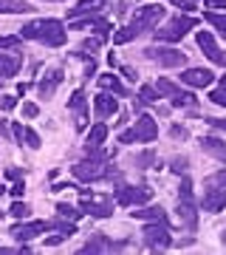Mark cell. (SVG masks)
Wrapping results in <instances>:
<instances>
[{
    "instance_id": "obj_1",
    "label": "cell",
    "mask_w": 226,
    "mask_h": 255,
    "mask_svg": "<svg viewBox=\"0 0 226 255\" xmlns=\"http://www.w3.org/2000/svg\"><path fill=\"white\" fill-rule=\"evenodd\" d=\"M20 37L23 40H37V43H45V46H63L65 40H68V31H65V26L60 23V20H31V23H26V26L20 28Z\"/></svg>"
},
{
    "instance_id": "obj_2",
    "label": "cell",
    "mask_w": 226,
    "mask_h": 255,
    "mask_svg": "<svg viewBox=\"0 0 226 255\" xmlns=\"http://www.w3.org/2000/svg\"><path fill=\"white\" fill-rule=\"evenodd\" d=\"M71 173L79 179V182H102V179H116V182H122V176L113 170V167H108V162H99V159H90V162H79L71 167Z\"/></svg>"
},
{
    "instance_id": "obj_3",
    "label": "cell",
    "mask_w": 226,
    "mask_h": 255,
    "mask_svg": "<svg viewBox=\"0 0 226 255\" xmlns=\"http://www.w3.org/2000/svg\"><path fill=\"white\" fill-rule=\"evenodd\" d=\"M195 26H198L195 17H172V20H167L164 26L155 28L153 37H155V43H178L181 37L187 34V31H192Z\"/></svg>"
},
{
    "instance_id": "obj_4",
    "label": "cell",
    "mask_w": 226,
    "mask_h": 255,
    "mask_svg": "<svg viewBox=\"0 0 226 255\" xmlns=\"http://www.w3.org/2000/svg\"><path fill=\"white\" fill-rule=\"evenodd\" d=\"M178 221L187 230L198 227V204H195V196H192V182L184 179L181 182V196H178Z\"/></svg>"
},
{
    "instance_id": "obj_5",
    "label": "cell",
    "mask_w": 226,
    "mask_h": 255,
    "mask_svg": "<svg viewBox=\"0 0 226 255\" xmlns=\"http://www.w3.org/2000/svg\"><path fill=\"white\" fill-rule=\"evenodd\" d=\"M164 20V6L161 3H147L142 9H136L133 20H130V28L136 34H145V31H153L158 28V23Z\"/></svg>"
},
{
    "instance_id": "obj_6",
    "label": "cell",
    "mask_w": 226,
    "mask_h": 255,
    "mask_svg": "<svg viewBox=\"0 0 226 255\" xmlns=\"http://www.w3.org/2000/svg\"><path fill=\"white\" fill-rule=\"evenodd\" d=\"M113 199L122 207H142V204H147V201L153 199V190L147 184H139V187H133V184H119L116 190H113Z\"/></svg>"
},
{
    "instance_id": "obj_7",
    "label": "cell",
    "mask_w": 226,
    "mask_h": 255,
    "mask_svg": "<svg viewBox=\"0 0 226 255\" xmlns=\"http://www.w3.org/2000/svg\"><path fill=\"white\" fill-rule=\"evenodd\" d=\"M147 60L158 63L161 68H178V65H187V54L178 51V48H170V46H150L145 48Z\"/></svg>"
},
{
    "instance_id": "obj_8",
    "label": "cell",
    "mask_w": 226,
    "mask_h": 255,
    "mask_svg": "<svg viewBox=\"0 0 226 255\" xmlns=\"http://www.w3.org/2000/svg\"><path fill=\"white\" fill-rule=\"evenodd\" d=\"M82 193V210L93 216V219H108L113 216V199L110 196H96V193H88V190H79Z\"/></svg>"
},
{
    "instance_id": "obj_9",
    "label": "cell",
    "mask_w": 226,
    "mask_h": 255,
    "mask_svg": "<svg viewBox=\"0 0 226 255\" xmlns=\"http://www.w3.org/2000/svg\"><path fill=\"white\" fill-rule=\"evenodd\" d=\"M142 236H145V244L150 247V250H167V247H172V236H170V230H167V221H153V224H147Z\"/></svg>"
},
{
    "instance_id": "obj_10",
    "label": "cell",
    "mask_w": 226,
    "mask_h": 255,
    "mask_svg": "<svg viewBox=\"0 0 226 255\" xmlns=\"http://www.w3.org/2000/svg\"><path fill=\"white\" fill-rule=\"evenodd\" d=\"M195 40H198V48L207 54V60H212L215 65H224V68H226V51L215 43L212 31H198V34H195Z\"/></svg>"
},
{
    "instance_id": "obj_11",
    "label": "cell",
    "mask_w": 226,
    "mask_h": 255,
    "mask_svg": "<svg viewBox=\"0 0 226 255\" xmlns=\"http://www.w3.org/2000/svg\"><path fill=\"white\" fill-rule=\"evenodd\" d=\"M181 82L190 88H209L215 82V74L209 68H187V71H181Z\"/></svg>"
},
{
    "instance_id": "obj_12",
    "label": "cell",
    "mask_w": 226,
    "mask_h": 255,
    "mask_svg": "<svg viewBox=\"0 0 226 255\" xmlns=\"http://www.w3.org/2000/svg\"><path fill=\"white\" fill-rule=\"evenodd\" d=\"M201 207L207 213H221L226 207V187H207L204 199H201Z\"/></svg>"
},
{
    "instance_id": "obj_13",
    "label": "cell",
    "mask_w": 226,
    "mask_h": 255,
    "mask_svg": "<svg viewBox=\"0 0 226 255\" xmlns=\"http://www.w3.org/2000/svg\"><path fill=\"white\" fill-rule=\"evenodd\" d=\"M136 136H139V142H153V139H158V122H155L153 117H147V114H142V117L136 119Z\"/></svg>"
},
{
    "instance_id": "obj_14",
    "label": "cell",
    "mask_w": 226,
    "mask_h": 255,
    "mask_svg": "<svg viewBox=\"0 0 226 255\" xmlns=\"http://www.w3.org/2000/svg\"><path fill=\"white\" fill-rule=\"evenodd\" d=\"M108 0H79L74 9H68V17H90V14H99L105 9Z\"/></svg>"
},
{
    "instance_id": "obj_15",
    "label": "cell",
    "mask_w": 226,
    "mask_h": 255,
    "mask_svg": "<svg viewBox=\"0 0 226 255\" xmlns=\"http://www.w3.org/2000/svg\"><path fill=\"white\" fill-rule=\"evenodd\" d=\"M74 28H85V31L102 34L105 40H108V34H110V20H108V17H96V14H90L88 20H82V23H74Z\"/></svg>"
},
{
    "instance_id": "obj_16",
    "label": "cell",
    "mask_w": 226,
    "mask_h": 255,
    "mask_svg": "<svg viewBox=\"0 0 226 255\" xmlns=\"http://www.w3.org/2000/svg\"><path fill=\"white\" fill-rule=\"evenodd\" d=\"M48 230V221H28V224H17V227L11 230V236L17 238V241H28V238L40 236Z\"/></svg>"
},
{
    "instance_id": "obj_17",
    "label": "cell",
    "mask_w": 226,
    "mask_h": 255,
    "mask_svg": "<svg viewBox=\"0 0 226 255\" xmlns=\"http://www.w3.org/2000/svg\"><path fill=\"white\" fill-rule=\"evenodd\" d=\"M93 111H96V117L99 119H108V117H113V114H116L119 111V102L113 100V94H99V97H96V100H93Z\"/></svg>"
},
{
    "instance_id": "obj_18",
    "label": "cell",
    "mask_w": 226,
    "mask_h": 255,
    "mask_svg": "<svg viewBox=\"0 0 226 255\" xmlns=\"http://www.w3.org/2000/svg\"><path fill=\"white\" fill-rule=\"evenodd\" d=\"M60 82H63V71H60V68H54V71H48L43 77V80H40V85H37V91H40V97H43V100H48V97H54V91H57V85H60Z\"/></svg>"
},
{
    "instance_id": "obj_19",
    "label": "cell",
    "mask_w": 226,
    "mask_h": 255,
    "mask_svg": "<svg viewBox=\"0 0 226 255\" xmlns=\"http://www.w3.org/2000/svg\"><path fill=\"white\" fill-rule=\"evenodd\" d=\"M201 150L209 153L212 159H218V162H226V142H224V139L204 136V139H201Z\"/></svg>"
},
{
    "instance_id": "obj_20",
    "label": "cell",
    "mask_w": 226,
    "mask_h": 255,
    "mask_svg": "<svg viewBox=\"0 0 226 255\" xmlns=\"http://www.w3.org/2000/svg\"><path fill=\"white\" fill-rule=\"evenodd\" d=\"M130 216L139 219V221H167V213H164L161 204H153V207H136Z\"/></svg>"
},
{
    "instance_id": "obj_21",
    "label": "cell",
    "mask_w": 226,
    "mask_h": 255,
    "mask_svg": "<svg viewBox=\"0 0 226 255\" xmlns=\"http://www.w3.org/2000/svg\"><path fill=\"white\" fill-rule=\"evenodd\" d=\"M105 250H125V244H113V241H108L102 233H96L88 244L82 247V253H105Z\"/></svg>"
},
{
    "instance_id": "obj_22",
    "label": "cell",
    "mask_w": 226,
    "mask_h": 255,
    "mask_svg": "<svg viewBox=\"0 0 226 255\" xmlns=\"http://www.w3.org/2000/svg\"><path fill=\"white\" fill-rule=\"evenodd\" d=\"M68 108H71L76 117H79L76 128L82 130V128H85V114H88V100H85V94H82V91H74V97L68 100Z\"/></svg>"
},
{
    "instance_id": "obj_23",
    "label": "cell",
    "mask_w": 226,
    "mask_h": 255,
    "mask_svg": "<svg viewBox=\"0 0 226 255\" xmlns=\"http://www.w3.org/2000/svg\"><path fill=\"white\" fill-rule=\"evenodd\" d=\"M23 63V57L20 54H0V80H6V77H14Z\"/></svg>"
},
{
    "instance_id": "obj_24",
    "label": "cell",
    "mask_w": 226,
    "mask_h": 255,
    "mask_svg": "<svg viewBox=\"0 0 226 255\" xmlns=\"http://www.w3.org/2000/svg\"><path fill=\"white\" fill-rule=\"evenodd\" d=\"M28 11H34V6L26 0H0V14H28Z\"/></svg>"
},
{
    "instance_id": "obj_25",
    "label": "cell",
    "mask_w": 226,
    "mask_h": 255,
    "mask_svg": "<svg viewBox=\"0 0 226 255\" xmlns=\"http://www.w3.org/2000/svg\"><path fill=\"white\" fill-rule=\"evenodd\" d=\"M105 139H108V125H105V122H96V125L88 130L85 147H99V145H105Z\"/></svg>"
},
{
    "instance_id": "obj_26",
    "label": "cell",
    "mask_w": 226,
    "mask_h": 255,
    "mask_svg": "<svg viewBox=\"0 0 226 255\" xmlns=\"http://www.w3.org/2000/svg\"><path fill=\"white\" fill-rule=\"evenodd\" d=\"M99 88L102 91H113V94H119V97H127V88L119 82L116 74H102L99 77Z\"/></svg>"
},
{
    "instance_id": "obj_27",
    "label": "cell",
    "mask_w": 226,
    "mask_h": 255,
    "mask_svg": "<svg viewBox=\"0 0 226 255\" xmlns=\"http://www.w3.org/2000/svg\"><path fill=\"white\" fill-rule=\"evenodd\" d=\"M155 88H158V94H161V97H167V100H172V97H178L181 94V88L178 85H175V82L172 80H155Z\"/></svg>"
},
{
    "instance_id": "obj_28",
    "label": "cell",
    "mask_w": 226,
    "mask_h": 255,
    "mask_svg": "<svg viewBox=\"0 0 226 255\" xmlns=\"http://www.w3.org/2000/svg\"><path fill=\"white\" fill-rule=\"evenodd\" d=\"M139 100L145 102V105H153V102L161 100V94H158L155 85H142V88H139Z\"/></svg>"
},
{
    "instance_id": "obj_29",
    "label": "cell",
    "mask_w": 226,
    "mask_h": 255,
    "mask_svg": "<svg viewBox=\"0 0 226 255\" xmlns=\"http://www.w3.org/2000/svg\"><path fill=\"white\" fill-rule=\"evenodd\" d=\"M195 102H198V100H195V94L181 91L178 97H172V100H170V105H172V108H192Z\"/></svg>"
},
{
    "instance_id": "obj_30",
    "label": "cell",
    "mask_w": 226,
    "mask_h": 255,
    "mask_svg": "<svg viewBox=\"0 0 226 255\" xmlns=\"http://www.w3.org/2000/svg\"><path fill=\"white\" fill-rule=\"evenodd\" d=\"M57 213H60L63 219H68V221H79V219H82L79 210L71 207V204H65V201H60V204H57Z\"/></svg>"
},
{
    "instance_id": "obj_31",
    "label": "cell",
    "mask_w": 226,
    "mask_h": 255,
    "mask_svg": "<svg viewBox=\"0 0 226 255\" xmlns=\"http://www.w3.org/2000/svg\"><path fill=\"white\" fill-rule=\"evenodd\" d=\"M133 164H136V167H142V170H147L150 164H155V153H153V150H145V153H136V156H133Z\"/></svg>"
},
{
    "instance_id": "obj_32",
    "label": "cell",
    "mask_w": 226,
    "mask_h": 255,
    "mask_svg": "<svg viewBox=\"0 0 226 255\" xmlns=\"http://www.w3.org/2000/svg\"><path fill=\"white\" fill-rule=\"evenodd\" d=\"M207 187H226V170H218V173L207 176V179H204V190H207Z\"/></svg>"
},
{
    "instance_id": "obj_33",
    "label": "cell",
    "mask_w": 226,
    "mask_h": 255,
    "mask_svg": "<svg viewBox=\"0 0 226 255\" xmlns=\"http://www.w3.org/2000/svg\"><path fill=\"white\" fill-rule=\"evenodd\" d=\"M136 37H139V34H136L133 28L125 26V28H119L116 34H113V43H116V46H122V43H130V40H136Z\"/></svg>"
},
{
    "instance_id": "obj_34",
    "label": "cell",
    "mask_w": 226,
    "mask_h": 255,
    "mask_svg": "<svg viewBox=\"0 0 226 255\" xmlns=\"http://www.w3.org/2000/svg\"><path fill=\"white\" fill-rule=\"evenodd\" d=\"M9 213L14 216V219H28V213H31V207H28L26 201H14Z\"/></svg>"
},
{
    "instance_id": "obj_35",
    "label": "cell",
    "mask_w": 226,
    "mask_h": 255,
    "mask_svg": "<svg viewBox=\"0 0 226 255\" xmlns=\"http://www.w3.org/2000/svg\"><path fill=\"white\" fill-rule=\"evenodd\" d=\"M187 164H190V159H187V156H175V159L170 162V170L181 176V173H187Z\"/></svg>"
},
{
    "instance_id": "obj_36",
    "label": "cell",
    "mask_w": 226,
    "mask_h": 255,
    "mask_svg": "<svg viewBox=\"0 0 226 255\" xmlns=\"http://www.w3.org/2000/svg\"><path fill=\"white\" fill-rule=\"evenodd\" d=\"M207 20L221 31V37H226V14H207Z\"/></svg>"
},
{
    "instance_id": "obj_37",
    "label": "cell",
    "mask_w": 226,
    "mask_h": 255,
    "mask_svg": "<svg viewBox=\"0 0 226 255\" xmlns=\"http://www.w3.org/2000/svg\"><path fill=\"white\" fill-rule=\"evenodd\" d=\"M209 102H215V105L226 108V88H215V91H209Z\"/></svg>"
},
{
    "instance_id": "obj_38",
    "label": "cell",
    "mask_w": 226,
    "mask_h": 255,
    "mask_svg": "<svg viewBox=\"0 0 226 255\" xmlns=\"http://www.w3.org/2000/svg\"><path fill=\"white\" fill-rule=\"evenodd\" d=\"M170 3L175 9H181L184 14H192V11H195V3H192V0H170Z\"/></svg>"
},
{
    "instance_id": "obj_39",
    "label": "cell",
    "mask_w": 226,
    "mask_h": 255,
    "mask_svg": "<svg viewBox=\"0 0 226 255\" xmlns=\"http://www.w3.org/2000/svg\"><path fill=\"white\" fill-rule=\"evenodd\" d=\"M170 136H172V139H181V142H184V139H190V133H187V128L172 125V128H170Z\"/></svg>"
},
{
    "instance_id": "obj_40",
    "label": "cell",
    "mask_w": 226,
    "mask_h": 255,
    "mask_svg": "<svg viewBox=\"0 0 226 255\" xmlns=\"http://www.w3.org/2000/svg\"><path fill=\"white\" fill-rule=\"evenodd\" d=\"M23 37H0V48H17Z\"/></svg>"
},
{
    "instance_id": "obj_41",
    "label": "cell",
    "mask_w": 226,
    "mask_h": 255,
    "mask_svg": "<svg viewBox=\"0 0 226 255\" xmlns=\"http://www.w3.org/2000/svg\"><path fill=\"white\" fill-rule=\"evenodd\" d=\"M23 139L28 142V147H40V136H37L31 128H26V133H23Z\"/></svg>"
},
{
    "instance_id": "obj_42",
    "label": "cell",
    "mask_w": 226,
    "mask_h": 255,
    "mask_svg": "<svg viewBox=\"0 0 226 255\" xmlns=\"http://www.w3.org/2000/svg\"><path fill=\"white\" fill-rule=\"evenodd\" d=\"M37 114H40V108H37L34 102H26V105H23V117L26 119H34Z\"/></svg>"
},
{
    "instance_id": "obj_43",
    "label": "cell",
    "mask_w": 226,
    "mask_h": 255,
    "mask_svg": "<svg viewBox=\"0 0 226 255\" xmlns=\"http://www.w3.org/2000/svg\"><path fill=\"white\" fill-rule=\"evenodd\" d=\"M14 105H17V100H14L11 94H6V97H0V108H3V111H11Z\"/></svg>"
},
{
    "instance_id": "obj_44",
    "label": "cell",
    "mask_w": 226,
    "mask_h": 255,
    "mask_svg": "<svg viewBox=\"0 0 226 255\" xmlns=\"http://www.w3.org/2000/svg\"><path fill=\"white\" fill-rule=\"evenodd\" d=\"M119 142H122V145H130V142H139V136H136V130L130 128V130H125V133L119 136Z\"/></svg>"
},
{
    "instance_id": "obj_45",
    "label": "cell",
    "mask_w": 226,
    "mask_h": 255,
    "mask_svg": "<svg viewBox=\"0 0 226 255\" xmlns=\"http://www.w3.org/2000/svg\"><path fill=\"white\" fill-rule=\"evenodd\" d=\"M65 238H71V236H65V233H57V236L45 238V244H48V247H57V244H63Z\"/></svg>"
},
{
    "instance_id": "obj_46",
    "label": "cell",
    "mask_w": 226,
    "mask_h": 255,
    "mask_svg": "<svg viewBox=\"0 0 226 255\" xmlns=\"http://www.w3.org/2000/svg\"><path fill=\"white\" fill-rule=\"evenodd\" d=\"M207 9H226V0H204Z\"/></svg>"
},
{
    "instance_id": "obj_47",
    "label": "cell",
    "mask_w": 226,
    "mask_h": 255,
    "mask_svg": "<svg viewBox=\"0 0 226 255\" xmlns=\"http://www.w3.org/2000/svg\"><path fill=\"white\" fill-rule=\"evenodd\" d=\"M93 74H96V63H93V57H90V63L85 65V80H90Z\"/></svg>"
},
{
    "instance_id": "obj_48",
    "label": "cell",
    "mask_w": 226,
    "mask_h": 255,
    "mask_svg": "<svg viewBox=\"0 0 226 255\" xmlns=\"http://www.w3.org/2000/svg\"><path fill=\"white\" fill-rule=\"evenodd\" d=\"M212 128H218V130H226V119H207Z\"/></svg>"
},
{
    "instance_id": "obj_49",
    "label": "cell",
    "mask_w": 226,
    "mask_h": 255,
    "mask_svg": "<svg viewBox=\"0 0 226 255\" xmlns=\"http://www.w3.org/2000/svg\"><path fill=\"white\" fill-rule=\"evenodd\" d=\"M0 136H11L9 125H6V122H3V119H0Z\"/></svg>"
},
{
    "instance_id": "obj_50",
    "label": "cell",
    "mask_w": 226,
    "mask_h": 255,
    "mask_svg": "<svg viewBox=\"0 0 226 255\" xmlns=\"http://www.w3.org/2000/svg\"><path fill=\"white\" fill-rule=\"evenodd\" d=\"M6 176H9V179H20L23 173H20L17 167H9V170H6Z\"/></svg>"
},
{
    "instance_id": "obj_51",
    "label": "cell",
    "mask_w": 226,
    "mask_h": 255,
    "mask_svg": "<svg viewBox=\"0 0 226 255\" xmlns=\"http://www.w3.org/2000/svg\"><path fill=\"white\" fill-rule=\"evenodd\" d=\"M23 190H26V187H23V182H17L14 187H11V193H14V196H23Z\"/></svg>"
},
{
    "instance_id": "obj_52",
    "label": "cell",
    "mask_w": 226,
    "mask_h": 255,
    "mask_svg": "<svg viewBox=\"0 0 226 255\" xmlns=\"http://www.w3.org/2000/svg\"><path fill=\"white\" fill-rule=\"evenodd\" d=\"M122 74H125L127 80H136V71H133V68H127V65H125V68H122Z\"/></svg>"
},
{
    "instance_id": "obj_53",
    "label": "cell",
    "mask_w": 226,
    "mask_h": 255,
    "mask_svg": "<svg viewBox=\"0 0 226 255\" xmlns=\"http://www.w3.org/2000/svg\"><path fill=\"white\" fill-rule=\"evenodd\" d=\"M221 88H226V77H221Z\"/></svg>"
},
{
    "instance_id": "obj_54",
    "label": "cell",
    "mask_w": 226,
    "mask_h": 255,
    "mask_svg": "<svg viewBox=\"0 0 226 255\" xmlns=\"http://www.w3.org/2000/svg\"><path fill=\"white\" fill-rule=\"evenodd\" d=\"M3 193H6V187H3V184H0V196H3Z\"/></svg>"
},
{
    "instance_id": "obj_55",
    "label": "cell",
    "mask_w": 226,
    "mask_h": 255,
    "mask_svg": "<svg viewBox=\"0 0 226 255\" xmlns=\"http://www.w3.org/2000/svg\"><path fill=\"white\" fill-rule=\"evenodd\" d=\"M3 216H6V213H3V210H0V219H3Z\"/></svg>"
}]
</instances>
